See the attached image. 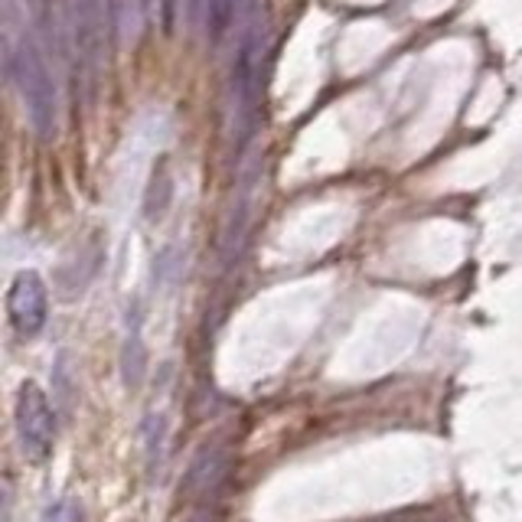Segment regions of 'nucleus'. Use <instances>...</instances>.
I'll return each instance as SVG.
<instances>
[{
  "label": "nucleus",
  "instance_id": "2",
  "mask_svg": "<svg viewBox=\"0 0 522 522\" xmlns=\"http://www.w3.org/2000/svg\"><path fill=\"white\" fill-rule=\"evenodd\" d=\"M235 30H239V40H235L229 66V121H232L235 154H245L261 124V95H265L268 56H271V27L265 10L258 4H248L245 17Z\"/></svg>",
  "mask_w": 522,
  "mask_h": 522
},
{
  "label": "nucleus",
  "instance_id": "3",
  "mask_svg": "<svg viewBox=\"0 0 522 522\" xmlns=\"http://www.w3.org/2000/svg\"><path fill=\"white\" fill-rule=\"evenodd\" d=\"M62 30H66V49L72 56V76L79 85L95 89L105 59L102 0H66L62 4Z\"/></svg>",
  "mask_w": 522,
  "mask_h": 522
},
{
  "label": "nucleus",
  "instance_id": "9",
  "mask_svg": "<svg viewBox=\"0 0 522 522\" xmlns=\"http://www.w3.org/2000/svg\"><path fill=\"white\" fill-rule=\"evenodd\" d=\"M170 196H173V190H170V180L167 177H154V183H151V190H147V203H144V213H147V219H160L167 213V206H170Z\"/></svg>",
  "mask_w": 522,
  "mask_h": 522
},
{
  "label": "nucleus",
  "instance_id": "7",
  "mask_svg": "<svg viewBox=\"0 0 522 522\" xmlns=\"http://www.w3.org/2000/svg\"><path fill=\"white\" fill-rule=\"evenodd\" d=\"M121 379L124 389L138 392L147 379V346H144V310L141 301L128 304L124 314V343H121Z\"/></svg>",
  "mask_w": 522,
  "mask_h": 522
},
{
  "label": "nucleus",
  "instance_id": "4",
  "mask_svg": "<svg viewBox=\"0 0 522 522\" xmlns=\"http://www.w3.org/2000/svg\"><path fill=\"white\" fill-rule=\"evenodd\" d=\"M17 438L23 454L30 461H46L56 444V412L49 405V395L36 382H23L14 405Z\"/></svg>",
  "mask_w": 522,
  "mask_h": 522
},
{
  "label": "nucleus",
  "instance_id": "11",
  "mask_svg": "<svg viewBox=\"0 0 522 522\" xmlns=\"http://www.w3.org/2000/svg\"><path fill=\"white\" fill-rule=\"evenodd\" d=\"M144 434H147V464L154 467V457H160V447H164V418L147 415L144 421Z\"/></svg>",
  "mask_w": 522,
  "mask_h": 522
},
{
  "label": "nucleus",
  "instance_id": "8",
  "mask_svg": "<svg viewBox=\"0 0 522 522\" xmlns=\"http://www.w3.org/2000/svg\"><path fill=\"white\" fill-rule=\"evenodd\" d=\"M242 0H206V36L209 46L219 49L222 40L232 33L235 23H242Z\"/></svg>",
  "mask_w": 522,
  "mask_h": 522
},
{
  "label": "nucleus",
  "instance_id": "5",
  "mask_svg": "<svg viewBox=\"0 0 522 522\" xmlns=\"http://www.w3.org/2000/svg\"><path fill=\"white\" fill-rule=\"evenodd\" d=\"M232 467V441L229 438H213L206 441L196 457L186 467V474L180 480V490H177V500L180 503H203L209 493L219 490V483L226 480Z\"/></svg>",
  "mask_w": 522,
  "mask_h": 522
},
{
  "label": "nucleus",
  "instance_id": "1",
  "mask_svg": "<svg viewBox=\"0 0 522 522\" xmlns=\"http://www.w3.org/2000/svg\"><path fill=\"white\" fill-rule=\"evenodd\" d=\"M4 69L20 95L33 131L40 138H53L59 128V89L40 36H36L30 7L20 0L4 4Z\"/></svg>",
  "mask_w": 522,
  "mask_h": 522
},
{
  "label": "nucleus",
  "instance_id": "6",
  "mask_svg": "<svg viewBox=\"0 0 522 522\" xmlns=\"http://www.w3.org/2000/svg\"><path fill=\"white\" fill-rule=\"evenodd\" d=\"M49 317V288L46 281L36 275V271H20V275L10 281L7 291V320L20 337H36L43 333Z\"/></svg>",
  "mask_w": 522,
  "mask_h": 522
},
{
  "label": "nucleus",
  "instance_id": "10",
  "mask_svg": "<svg viewBox=\"0 0 522 522\" xmlns=\"http://www.w3.org/2000/svg\"><path fill=\"white\" fill-rule=\"evenodd\" d=\"M180 265L183 258L177 248H164L157 258H154V284H170L180 278Z\"/></svg>",
  "mask_w": 522,
  "mask_h": 522
}]
</instances>
